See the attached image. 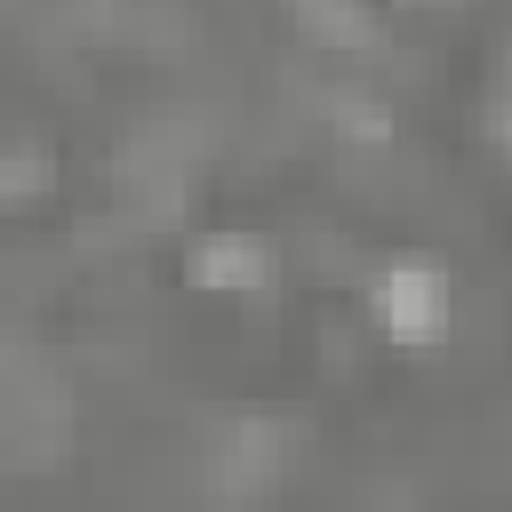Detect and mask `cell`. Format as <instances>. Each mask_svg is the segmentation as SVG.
<instances>
[{
  "label": "cell",
  "instance_id": "obj_4",
  "mask_svg": "<svg viewBox=\"0 0 512 512\" xmlns=\"http://www.w3.org/2000/svg\"><path fill=\"white\" fill-rule=\"evenodd\" d=\"M8 184H16V200H32V184H40V160H32V152H16V160H8Z\"/></svg>",
  "mask_w": 512,
  "mask_h": 512
},
{
  "label": "cell",
  "instance_id": "obj_3",
  "mask_svg": "<svg viewBox=\"0 0 512 512\" xmlns=\"http://www.w3.org/2000/svg\"><path fill=\"white\" fill-rule=\"evenodd\" d=\"M304 32H320V40H368V24L344 0H304Z\"/></svg>",
  "mask_w": 512,
  "mask_h": 512
},
{
  "label": "cell",
  "instance_id": "obj_2",
  "mask_svg": "<svg viewBox=\"0 0 512 512\" xmlns=\"http://www.w3.org/2000/svg\"><path fill=\"white\" fill-rule=\"evenodd\" d=\"M192 280L200 288H264V248L256 240H208L192 256Z\"/></svg>",
  "mask_w": 512,
  "mask_h": 512
},
{
  "label": "cell",
  "instance_id": "obj_1",
  "mask_svg": "<svg viewBox=\"0 0 512 512\" xmlns=\"http://www.w3.org/2000/svg\"><path fill=\"white\" fill-rule=\"evenodd\" d=\"M376 304H384V320H392V336H432L440 328V280L424 272V264H400V272H384V288H376Z\"/></svg>",
  "mask_w": 512,
  "mask_h": 512
}]
</instances>
